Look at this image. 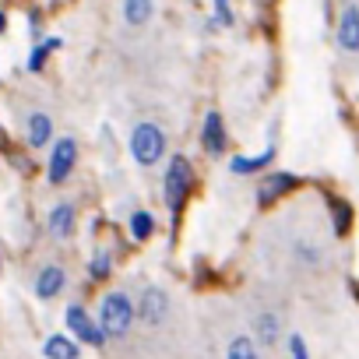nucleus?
<instances>
[{"mask_svg": "<svg viewBox=\"0 0 359 359\" xmlns=\"http://www.w3.org/2000/svg\"><path fill=\"white\" fill-rule=\"evenodd\" d=\"M191 191H194V169H191L187 155H172L169 165H165V176H162V201H165V208L176 215L180 208H184Z\"/></svg>", "mask_w": 359, "mask_h": 359, "instance_id": "1", "label": "nucleus"}, {"mask_svg": "<svg viewBox=\"0 0 359 359\" xmlns=\"http://www.w3.org/2000/svg\"><path fill=\"white\" fill-rule=\"evenodd\" d=\"M134 324V303L130 296L123 292H109L102 296V306H99V331L106 338H123Z\"/></svg>", "mask_w": 359, "mask_h": 359, "instance_id": "2", "label": "nucleus"}, {"mask_svg": "<svg viewBox=\"0 0 359 359\" xmlns=\"http://www.w3.org/2000/svg\"><path fill=\"white\" fill-rule=\"evenodd\" d=\"M130 155H134V162L137 165H155L162 155H165V134H162V127L158 123H137L134 127V134H130Z\"/></svg>", "mask_w": 359, "mask_h": 359, "instance_id": "3", "label": "nucleus"}, {"mask_svg": "<svg viewBox=\"0 0 359 359\" xmlns=\"http://www.w3.org/2000/svg\"><path fill=\"white\" fill-rule=\"evenodd\" d=\"M67 327H71V334L74 338H81V345H92V348H99L102 341H106V334L99 331V320H92L88 317V310L85 306H67Z\"/></svg>", "mask_w": 359, "mask_h": 359, "instance_id": "4", "label": "nucleus"}, {"mask_svg": "<svg viewBox=\"0 0 359 359\" xmlns=\"http://www.w3.org/2000/svg\"><path fill=\"white\" fill-rule=\"evenodd\" d=\"M74 158H78V144L71 141V137H60L57 144H53V155H50V184L57 187V184H64V180L71 176V169H74Z\"/></svg>", "mask_w": 359, "mask_h": 359, "instance_id": "5", "label": "nucleus"}, {"mask_svg": "<svg viewBox=\"0 0 359 359\" xmlns=\"http://www.w3.org/2000/svg\"><path fill=\"white\" fill-rule=\"evenodd\" d=\"M165 313H169V296L162 292V289H155V285H148L144 292H141V303H137V317L148 324V327H158L162 320H165Z\"/></svg>", "mask_w": 359, "mask_h": 359, "instance_id": "6", "label": "nucleus"}, {"mask_svg": "<svg viewBox=\"0 0 359 359\" xmlns=\"http://www.w3.org/2000/svg\"><path fill=\"white\" fill-rule=\"evenodd\" d=\"M338 46L345 53H359V8L348 4L338 18Z\"/></svg>", "mask_w": 359, "mask_h": 359, "instance_id": "7", "label": "nucleus"}, {"mask_svg": "<svg viewBox=\"0 0 359 359\" xmlns=\"http://www.w3.org/2000/svg\"><path fill=\"white\" fill-rule=\"evenodd\" d=\"M201 141H205V151L215 155V158L226 151V123H222V113L212 109V113L205 116V134H201Z\"/></svg>", "mask_w": 359, "mask_h": 359, "instance_id": "8", "label": "nucleus"}, {"mask_svg": "<svg viewBox=\"0 0 359 359\" xmlns=\"http://www.w3.org/2000/svg\"><path fill=\"white\" fill-rule=\"evenodd\" d=\"M64 282H67L64 268H60V264H46V268L39 271V278H36V296H39V299H53V296L64 292Z\"/></svg>", "mask_w": 359, "mask_h": 359, "instance_id": "9", "label": "nucleus"}, {"mask_svg": "<svg viewBox=\"0 0 359 359\" xmlns=\"http://www.w3.org/2000/svg\"><path fill=\"white\" fill-rule=\"evenodd\" d=\"M296 187V176H289V172H275V176H268L264 184L257 187V201L261 205H271L275 198H282L285 191H292Z\"/></svg>", "mask_w": 359, "mask_h": 359, "instance_id": "10", "label": "nucleus"}, {"mask_svg": "<svg viewBox=\"0 0 359 359\" xmlns=\"http://www.w3.org/2000/svg\"><path fill=\"white\" fill-rule=\"evenodd\" d=\"M271 158H275V144H268L261 155H240V158H233V162H229V169H233L236 176H247V172H257V169H264Z\"/></svg>", "mask_w": 359, "mask_h": 359, "instance_id": "11", "label": "nucleus"}, {"mask_svg": "<svg viewBox=\"0 0 359 359\" xmlns=\"http://www.w3.org/2000/svg\"><path fill=\"white\" fill-rule=\"evenodd\" d=\"M50 137H53V120L46 113H32V120H29V144L32 148H46Z\"/></svg>", "mask_w": 359, "mask_h": 359, "instance_id": "12", "label": "nucleus"}, {"mask_svg": "<svg viewBox=\"0 0 359 359\" xmlns=\"http://www.w3.org/2000/svg\"><path fill=\"white\" fill-rule=\"evenodd\" d=\"M50 236H57V240H64V236H71V229H74V208L71 205H57L53 212H50Z\"/></svg>", "mask_w": 359, "mask_h": 359, "instance_id": "13", "label": "nucleus"}, {"mask_svg": "<svg viewBox=\"0 0 359 359\" xmlns=\"http://www.w3.org/2000/svg\"><path fill=\"white\" fill-rule=\"evenodd\" d=\"M151 0H123V22L130 25V29H141V25H148L151 22Z\"/></svg>", "mask_w": 359, "mask_h": 359, "instance_id": "14", "label": "nucleus"}, {"mask_svg": "<svg viewBox=\"0 0 359 359\" xmlns=\"http://www.w3.org/2000/svg\"><path fill=\"white\" fill-rule=\"evenodd\" d=\"M254 334H257V341L264 345V348H271L275 341H278V317L275 313H261L257 320H254Z\"/></svg>", "mask_w": 359, "mask_h": 359, "instance_id": "15", "label": "nucleus"}, {"mask_svg": "<svg viewBox=\"0 0 359 359\" xmlns=\"http://www.w3.org/2000/svg\"><path fill=\"white\" fill-rule=\"evenodd\" d=\"M43 352H46L50 359H78V345H74L71 338H64V334H53V338H46Z\"/></svg>", "mask_w": 359, "mask_h": 359, "instance_id": "16", "label": "nucleus"}, {"mask_svg": "<svg viewBox=\"0 0 359 359\" xmlns=\"http://www.w3.org/2000/svg\"><path fill=\"white\" fill-rule=\"evenodd\" d=\"M57 46H60V39H57V36L39 39V43H36V50L29 53V71H32V74H39V71H43V64H46V57H50Z\"/></svg>", "mask_w": 359, "mask_h": 359, "instance_id": "17", "label": "nucleus"}, {"mask_svg": "<svg viewBox=\"0 0 359 359\" xmlns=\"http://www.w3.org/2000/svg\"><path fill=\"white\" fill-rule=\"evenodd\" d=\"M226 355H229V359H254V355H257V341H254L250 334H240V338L229 341Z\"/></svg>", "mask_w": 359, "mask_h": 359, "instance_id": "18", "label": "nucleus"}, {"mask_svg": "<svg viewBox=\"0 0 359 359\" xmlns=\"http://www.w3.org/2000/svg\"><path fill=\"white\" fill-rule=\"evenodd\" d=\"M151 233H155V222H151V215H148V212H134V215H130V236H134L137 243H144Z\"/></svg>", "mask_w": 359, "mask_h": 359, "instance_id": "19", "label": "nucleus"}, {"mask_svg": "<svg viewBox=\"0 0 359 359\" xmlns=\"http://www.w3.org/2000/svg\"><path fill=\"white\" fill-rule=\"evenodd\" d=\"M88 271H92V278H106V275L113 271L109 254H95V257H92V264H88Z\"/></svg>", "mask_w": 359, "mask_h": 359, "instance_id": "20", "label": "nucleus"}, {"mask_svg": "<svg viewBox=\"0 0 359 359\" xmlns=\"http://www.w3.org/2000/svg\"><path fill=\"white\" fill-rule=\"evenodd\" d=\"M233 4L229 0H215V25H233Z\"/></svg>", "mask_w": 359, "mask_h": 359, "instance_id": "21", "label": "nucleus"}, {"mask_svg": "<svg viewBox=\"0 0 359 359\" xmlns=\"http://www.w3.org/2000/svg\"><path fill=\"white\" fill-rule=\"evenodd\" d=\"M289 352H292L296 359H306V355H310V352H306V341H303V334H292V338H289Z\"/></svg>", "mask_w": 359, "mask_h": 359, "instance_id": "22", "label": "nucleus"}, {"mask_svg": "<svg viewBox=\"0 0 359 359\" xmlns=\"http://www.w3.org/2000/svg\"><path fill=\"white\" fill-rule=\"evenodd\" d=\"M0 32H8V15L0 11Z\"/></svg>", "mask_w": 359, "mask_h": 359, "instance_id": "23", "label": "nucleus"}, {"mask_svg": "<svg viewBox=\"0 0 359 359\" xmlns=\"http://www.w3.org/2000/svg\"><path fill=\"white\" fill-rule=\"evenodd\" d=\"M0 264H4V261H0Z\"/></svg>", "mask_w": 359, "mask_h": 359, "instance_id": "24", "label": "nucleus"}]
</instances>
